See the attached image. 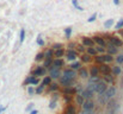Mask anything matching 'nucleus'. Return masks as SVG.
<instances>
[{
	"mask_svg": "<svg viewBox=\"0 0 123 114\" xmlns=\"http://www.w3.org/2000/svg\"><path fill=\"white\" fill-rule=\"evenodd\" d=\"M51 83V78L49 77V76H44V78H43V81H42V84L44 86V87H47V86H49Z\"/></svg>",
	"mask_w": 123,
	"mask_h": 114,
	"instance_id": "c85d7f7f",
	"label": "nucleus"
},
{
	"mask_svg": "<svg viewBox=\"0 0 123 114\" xmlns=\"http://www.w3.org/2000/svg\"><path fill=\"white\" fill-rule=\"evenodd\" d=\"M92 39H93V42H94L97 45H99V46H102V48H105V46H106L105 39L103 38V36H94V37H92Z\"/></svg>",
	"mask_w": 123,
	"mask_h": 114,
	"instance_id": "0eeeda50",
	"label": "nucleus"
},
{
	"mask_svg": "<svg viewBox=\"0 0 123 114\" xmlns=\"http://www.w3.org/2000/svg\"><path fill=\"white\" fill-rule=\"evenodd\" d=\"M75 48H77V50H78L77 52H80V54H84V52H85V50H86V48H85L82 44H80V45H77Z\"/></svg>",
	"mask_w": 123,
	"mask_h": 114,
	"instance_id": "c9c22d12",
	"label": "nucleus"
},
{
	"mask_svg": "<svg viewBox=\"0 0 123 114\" xmlns=\"http://www.w3.org/2000/svg\"><path fill=\"white\" fill-rule=\"evenodd\" d=\"M121 73H122V69H121L120 65H115L112 68V74H114V76H120Z\"/></svg>",
	"mask_w": 123,
	"mask_h": 114,
	"instance_id": "393cba45",
	"label": "nucleus"
},
{
	"mask_svg": "<svg viewBox=\"0 0 123 114\" xmlns=\"http://www.w3.org/2000/svg\"><path fill=\"white\" fill-rule=\"evenodd\" d=\"M103 80L105 83H114V77L111 76V74H105L103 75Z\"/></svg>",
	"mask_w": 123,
	"mask_h": 114,
	"instance_id": "5701e85b",
	"label": "nucleus"
},
{
	"mask_svg": "<svg viewBox=\"0 0 123 114\" xmlns=\"http://www.w3.org/2000/svg\"><path fill=\"white\" fill-rule=\"evenodd\" d=\"M81 106H82V109H84V111L92 112V111L94 109V103H93V101H92V100H90V99H88V100H85Z\"/></svg>",
	"mask_w": 123,
	"mask_h": 114,
	"instance_id": "20e7f679",
	"label": "nucleus"
},
{
	"mask_svg": "<svg viewBox=\"0 0 123 114\" xmlns=\"http://www.w3.org/2000/svg\"><path fill=\"white\" fill-rule=\"evenodd\" d=\"M80 60H81L82 63H90L91 61H92V56H90L88 54H81V56H80Z\"/></svg>",
	"mask_w": 123,
	"mask_h": 114,
	"instance_id": "aec40b11",
	"label": "nucleus"
},
{
	"mask_svg": "<svg viewBox=\"0 0 123 114\" xmlns=\"http://www.w3.org/2000/svg\"><path fill=\"white\" fill-rule=\"evenodd\" d=\"M90 76H91V77H98V76H99L98 65H92V67L90 68Z\"/></svg>",
	"mask_w": 123,
	"mask_h": 114,
	"instance_id": "dca6fc26",
	"label": "nucleus"
},
{
	"mask_svg": "<svg viewBox=\"0 0 123 114\" xmlns=\"http://www.w3.org/2000/svg\"><path fill=\"white\" fill-rule=\"evenodd\" d=\"M65 33H66V38H71V33H72V29L71 27H67L65 30Z\"/></svg>",
	"mask_w": 123,
	"mask_h": 114,
	"instance_id": "ea45409f",
	"label": "nucleus"
},
{
	"mask_svg": "<svg viewBox=\"0 0 123 114\" xmlns=\"http://www.w3.org/2000/svg\"><path fill=\"white\" fill-rule=\"evenodd\" d=\"M44 75H45V68H43V67H37L32 71V76H35V77H40V76H44Z\"/></svg>",
	"mask_w": 123,
	"mask_h": 114,
	"instance_id": "ddd939ff",
	"label": "nucleus"
},
{
	"mask_svg": "<svg viewBox=\"0 0 123 114\" xmlns=\"http://www.w3.org/2000/svg\"><path fill=\"white\" fill-rule=\"evenodd\" d=\"M98 69H99V74H103V75L111 73V68L109 67L108 63H100V64L98 65Z\"/></svg>",
	"mask_w": 123,
	"mask_h": 114,
	"instance_id": "7ed1b4c3",
	"label": "nucleus"
},
{
	"mask_svg": "<svg viewBox=\"0 0 123 114\" xmlns=\"http://www.w3.org/2000/svg\"><path fill=\"white\" fill-rule=\"evenodd\" d=\"M51 61H53V60H44L43 67H44V68H47V67H50V65H51Z\"/></svg>",
	"mask_w": 123,
	"mask_h": 114,
	"instance_id": "a19ab883",
	"label": "nucleus"
},
{
	"mask_svg": "<svg viewBox=\"0 0 123 114\" xmlns=\"http://www.w3.org/2000/svg\"><path fill=\"white\" fill-rule=\"evenodd\" d=\"M88 82H90V83H93V84H97L98 82H100V78H99V76H98V77H91V78L88 80Z\"/></svg>",
	"mask_w": 123,
	"mask_h": 114,
	"instance_id": "f704fd0d",
	"label": "nucleus"
},
{
	"mask_svg": "<svg viewBox=\"0 0 123 114\" xmlns=\"http://www.w3.org/2000/svg\"><path fill=\"white\" fill-rule=\"evenodd\" d=\"M94 60H96V62L99 63V64H100V63H105V62H104V55H96V56H94Z\"/></svg>",
	"mask_w": 123,
	"mask_h": 114,
	"instance_id": "cd10ccee",
	"label": "nucleus"
},
{
	"mask_svg": "<svg viewBox=\"0 0 123 114\" xmlns=\"http://www.w3.org/2000/svg\"><path fill=\"white\" fill-rule=\"evenodd\" d=\"M112 24H114V19H108V20L104 23V26H105L106 29H109V27H111Z\"/></svg>",
	"mask_w": 123,
	"mask_h": 114,
	"instance_id": "e433bc0d",
	"label": "nucleus"
},
{
	"mask_svg": "<svg viewBox=\"0 0 123 114\" xmlns=\"http://www.w3.org/2000/svg\"><path fill=\"white\" fill-rule=\"evenodd\" d=\"M84 101H85V98L82 96L81 94L77 95V103H78V105H80V106H81L82 103H84Z\"/></svg>",
	"mask_w": 123,
	"mask_h": 114,
	"instance_id": "7c9ffc66",
	"label": "nucleus"
},
{
	"mask_svg": "<svg viewBox=\"0 0 123 114\" xmlns=\"http://www.w3.org/2000/svg\"><path fill=\"white\" fill-rule=\"evenodd\" d=\"M43 60H44V54H43V52L37 54L36 57H35V61H36V62H40V61H43Z\"/></svg>",
	"mask_w": 123,
	"mask_h": 114,
	"instance_id": "72a5a7b5",
	"label": "nucleus"
},
{
	"mask_svg": "<svg viewBox=\"0 0 123 114\" xmlns=\"http://www.w3.org/2000/svg\"><path fill=\"white\" fill-rule=\"evenodd\" d=\"M63 76H66L67 78H69V80H73L74 81V78H75V76H77V73H75V70H73V69H65L63 70Z\"/></svg>",
	"mask_w": 123,
	"mask_h": 114,
	"instance_id": "6e6552de",
	"label": "nucleus"
},
{
	"mask_svg": "<svg viewBox=\"0 0 123 114\" xmlns=\"http://www.w3.org/2000/svg\"><path fill=\"white\" fill-rule=\"evenodd\" d=\"M86 54H88L90 56H96V55H98V52H97V50H96V48L94 46H88V48H86Z\"/></svg>",
	"mask_w": 123,
	"mask_h": 114,
	"instance_id": "4be33fe9",
	"label": "nucleus"
},
{
	"mask_svg": "<svg viewBox=\"0 0 123 114\" xmlns=\"http://www.w3.org/2000/svg\"><path fill=\"white\" fill-rule=\"evenodd\" d=\"M43 89H44V86H43V84H41V86H40V87H38V88H37L35 92H36V93H38V94H41L42 92H43Z\"/></svg>",
	"mask_w": 123,
	"mask_h": 114,
	"instance_id": "de8ad7c7",
	"label": "nucleus"
},
{
	"mask_svg": "<svg viewBox=\"0 0 123 114\" xmlns=\"http://www.w3.org/2000/svg\"><path fill=\"white\" fill-rule=\"evenodd\" d=\"M105 98L106 99H111V98H114L115 96V94H116V88L114 87V86H111L110 88H108L106 90H105Z\"/></svg>",
	"mask_w": 123,
	"mask_h": 114,
	"instance_id": "9b49d317",
	"label": "nucleus"
},
{
	"mask_svg": "<svg viewBox=\"0 0 123 114\" xmlns=\"http://www.w3.org/2000/svg\"><path fill=\"white\" fill-rule=\"evenodd\" d=\"M24 38H25V30L22 29V30H20V43L24 42Z\"/></svg>",
	"mask_w": 123,
	"mask_h": 114,
	"instance_id": "c03bdc74",
	"label": "nucleus"
},
{
	"mask_svg": "<svg viewBox=\"0 0 123 114\" xmlns=\"http://www.w3.org/2000/svg\"><path fill=\"white\" fill-rule=\"evenodd\" d=\"M65 55H66V58L68 60V61H75L77 60V56H78V52H77V50H74V49H68L66 52H65Z\"/></svg>",
	"mask_w": 123,
	"mask_h": 114,
	"instance_id": "f03ea898",
	"label": "nucleus"
},
{
	"mask_svg": "<svg viewBox=\"0 0 123 114\" xmlns=\"http://www.w3.org/2000/svg\"><path fill=\"white\" fill-rule=\"evenodd\" d=\"M65 49L63 48H61V49H57V50H53V55H54V57L55 58H61V57H63V55H65Z\"/></svg>",
	"mask_w": 123,
	"mask_h": 114,
	"instance_id": "f3484780",
	"label": "nucleus"
},
{
	"mask_svg": "<svg viewBox=\"0 0 123 114\" xmlns=\"http://www.w3.org/2000/svg\"><path fill=\"white\" fill-rule=\"evenodd\" d=\"M81 114H93L92 112H88V111H82Z\"/></svg>",
	"mask_w": 123,
	"mask_h": 114,
	"instance_id": "603ef678",
	"label": "nucleus"
},
{
	"mask_svg": "<svg viewBox=\"0 0 123 114\" xmlns=\"http://www.w3.org/2000/svg\"><path fill=\"white\" fill-rule=\"evenodd\" d=\"M112 61H114V57H112V55H109V54L104 55V62H105V63H111Z\"/></svg>",
	"mask_w": 123,
	"mask_h": 114,
	"instance_id": "c756f323",
	"label": "nucleus"
},
{
	"mask_svg": "<svg viewBox=\"0 0 123 114\" xmlns=\"http://www.w3.org/2000/svg\"><path fill=\"white\" fill-rule=\"evenodd\" d=\"M30 114H37V111L35 109V111H32V112H31V113H30Z\"/></svg>",
	"mask_w": 123,
	"mask_h": 114,
	"instance_id": "5fc2aeb1",
	"label": "nucleus"
},
{
	"mask_svg": "<svg viewBox=\"0 0 123 114\" xmlns=\"http://www.w3.org/2000/svg\"><path fill=\"white\" fill-rule=\"evenodd\" d=\"M38 82H40L38 77H35V76H30V77H28V78L25 80L24 84H32V86H37V84H38Z\"/></svg>",
	"mask_w": 123,
	"mask_h": 114,
	"instance_id": "4468645a",
	"label": "nucleus"
},
{
	"mask_svg": "<svg viewBox=\"0 0 123 114\" xmlns=\"http://www.w3.org/2000/svg\"><path fill=\"white\" fill-rule=\"evenodd\" d=\"M75 46H77L75 43H69V44H68V48H69V49H74Z\"/></svg>",
	"mask_w": 123,
	"mask_h": 114,
	"instance_id": "8fccbe9b",
	"label": "nucleus"
},
{
	"mask_svg": "<svg viewBox=\"0 0 123 114\" xmlns=\"http://www.w3.org/2000/svg\"><path fill=\"white\" fill-rule=\"evenodd\" d=\"M106 89H108V83H105L104 81H103V82L100 81V82H98V83L96 84V90H94V92H97L99 95H103Z\"/></svg>",
	"mask_w": 123,
	"mask_h": 114,
	"instance_id": "f257e3e1",
	"label": "nucleus"
},
{
	"mask_svg": "<svg viewBox=\"0 0 123 114\" xmlns=\"http://www.w3.org/2000/svg\"><path fill=\"white\" fill-rule=\"evenodd\" d=\"M62 93L65 94V95H73V94H75V88H73V87H65L63 89H62Z\"/></svg>",
	"mask_w": 123,
	"mask_h": 114,
	"instance_id": "6ab92c4d",
	"label": "nucleus"
},
{
	"mask_svg": "<svg viewBox=\"0 0 123 114\" xmlns=\"http://www.w3.org/2000/svg\"><path fill=\"white\" fill-rule=\"evenodd\" d=\"M71 69H73V70H79L80 68H81V64H80V62H75V61H73L72 63H71Z\"/></svg>",
	"mask_w": 123,
	"mask_h": 114,
	"instance_id": "b1692460",
	"label": "nucleus"
},
{
	"mask_svg": "<svg viewBox=\"0 0 123 114\" xmlns=\"http://www.w3.org/2000/svg\"><path fill=\"white\" fill-rule=\"evenodd\" d=\"M81 42H82V45L85 48H88V46H94V42L91 37H82L81 38Z\"/></svg>",
	"mask_w": 123,
	"mask_h": 114,
	"instance_id": "f8f14e48",
	"label": "nucleus"
},
{
	"mask_svg": "<svg viewBox=\"0 0 123 114\" xmlns=\"http://www.w3.org/2000/svg\"><path fill=\"white\" fill-rule=\"evenodd\" d=\"M59 89V84L57 83H50L49 84V90L50 92H55V90H57Z\"/></svg>",
	"mask_w": 123,
	"mask_h": 114,
	"instance_id": "2f4dec72",
	"label": "nucleus"
},
{
	"mask_svg": "<svg viewBox=\"0 0 123 114\" xmlns=\"http://www.w3.org/2000/svg\"><path fill=\"white\" fill-rule=\"evenodd\" d=\"M49 107H50V108H55V102H53V101H51V102H50V106H49Z\"/></svg>",
	"mask_w": 123,
	"mask_h": 114,
	"instance_id": "3c124183",
	"label": "nucleus"
},
{
	"mask_svg": "<svg viewBox=\"0 0 123 114\" xmlns=\"http://www.w3.org/2000/svg\"><path fill=\"white\" fill-rule=\"evenodd\" d=\"M61 75V70L59 68H54L53 65H50V78H59Z\"/></svg>",
	"mask_w": 123,
	"mask_h": 114,
	"instance_id": "1a4fd4ad",
	"label": "nucleus"
},
{
	"mask_svg": "<svg viewBox=\"0 0 123 114\" xmlns=\"http://www.w3.org/2000/svg\"><path fill=\"white\" fill-rule=\"evenodd\" d=\"M105 48L108 49V54H109V55H112V56H114V55H116V54H117V49H118V48H116L114 44L109 43V44H106V46H105Z\"/></svg>",
	"mask_w": 123,
	"mask_h": 114,
	"instance_id": "2eb2a0df",
	"label": "nucleus"
},
{
	"mask_svg": "<svg viewBox=\"0 0 123 114\" xmlns=\"http://www.w3.org/2000/svg\"><path fill=\"white\" fill-rule=\"evenodd\" d=\"M65 114H77V109L73 105H68L65 109Z\"/></svg>",
	"mask_w": 123,
	"mask_h": 114,
	"instance_id": "412c9836",
	"label": "nucleus"
},
{
	"mask_svg": "<svg viewBox=\"0 0 123 114\" xmlns=\"http://www.w3.org/2000/svg\"><path fill=\"white\" fill-rule=\"evenodd\" d=\"M120 31V33H121V36H123V31H121V30H118Z\"/></svg>",
	"mask_w": 123,
	"mask_h": 114,
	"instance_id": "6e6d98bb",
	"label": "nucleus"
},
{
	"mask_svg": "<svg viewBox=\"0 0 123 114\" xmlns=\"http://www.w3.org/2000/svg\"><path fill=\"white\" fill-rule=\"evenodd\" d=\"M116 62H117L118 64H122V63H123V55H118V56H117Z\"/></svg>",
	"mask_w": 123,
	"mask_h": 114,
	"instance_id": "a18cd8bd",
	"label": "nucleus"
},
{
	"mask_svg": "<svg viewBox=\"0 0 123 114\" xmlns=\"http://www.w3.org/2000/svg\"><path fill=\"white\" fill-rule=\"evenodd\" d=\"M51 65H53L54 68L61 69L62 67H65V62H63V60H61V58H55V60L51 61Z\"/></svg>",
	"mask_w": 123,
	"mask_h": 114,
	"instance_id": "9d476101",
	"label": "nucleus"
},
{
	"mask_svg": "<svg viewBox=\"0 0 123 114\" xmlns=\"http://www.w3.org/2000/svg\"><path fill=\"white\" fill-rule=\"evenodd\" d=\"M73 83H74V81L67 78L66 76H61L60 77V84H62L63 87H73Z\"/></svg>",
	"mask_w": 123,
	"mask_h": 114,
	"instance_id": "423d86ee",
	"label": "nucleus"
},
{
	"mask_svg": "<svg viewBox=\"0 0 123 114\" xmlns=\"http://www.w3.org/2000/svg\"><path fill=\"white\" fill-rule=\"evenodd\" d=\"M61 48H63V44H61V43H54L51 45V50H57V49H61Z\"/></svg>",
	"mask_w": 123,
	"mask_h": 114,
	"instance_id": "473e14b6",
	"label": "nucleus"
},
{
	"mask_svg": "<svg viewBox=\"0 0 123 114\" xmlns=\"http://www.w3.org/2000/svg\"><path fill=\"white\" fill-rule=\"evenodd\" d=\"M122 27H123V19H120V20H118V23L115 25V29L118 31V30H121Z\"/></svg>",
	"mask_w": 123,
	"mask_h": 114,
	"instance_id": "4c0bfd02",
	"label": "nucleus"
},
{
	"mask_svg": "<svg viewBox=\"0 0 123 114\" xmlns=\"http://www.w3.org/2000/svg\"><path fill=\"white\" fill-rule=\"evenodd\" d=\"M54 55H53V50H47L45 54H44V60H53Z\"/></svg>",
	"mask_w": 123,
	"mask_h": 114,
	"instance_id": "bb28decb",
	"label": "nucleus"
},
{
	"mask_svg": "<svg viewBox=\"0 0 123 114\" xmlns=\"http://www.w3.org/2000/svg\"><path fill=\"white\" fill-rule=\"evenodd\" d=\"M37 44H38L40 46H43V45H44V40H43V38H42L41 35H40L38 38H37Z\"/></svg>",
	"mask_w": 123,
	"mask_h": 114,
	"instance_id": "79ce46f5",
	"label": "nucleus"
},
{
	"mask_svg": "<svg viewBox=\"0 0 123 114\" xmlns=\"http://www.w3.org/2000/svg\"><path fill=\"white\" fill-rule=\"evenodd\" d=\"M93 93H94L93 90H91V89L86 88L85 90H82V92H81V95L84 96V98H85V100H86V99L88 100V99H91V98L93 96Z\"/></svg>",
	"mask_w": 123,
	"mask_h": 114,
	"instance_id": "a211bd4d",
	"label": "nucleus"
},
{
	"mask_svg": "<svg viewBox=\"0 0 123 114\" xmlns=\"http://www.w3.org/2000/svg\"><path fill=\"white\" fill-rule=\"evenodd\" d=\"M72 4H73V6H74V7H77L79 11H82V7L79 6V4H78V1H77V0H72Z\"/></svg>",
	"mask_w": 123,
	"mask_h": 114,
	"instance_id": "37998d69",
	"label": "nucleus"
},
{
	"mask_svg": "<svg viewBox=\"0 0 123 114\" xmlns=\"http://www.w3.org/2000/svg\"><path fill=\"white\" fill-rule=\"evenodd\" d=\"M96 18H97V14L94 13V14H93V16H92V17H91V18L87 20V22H88V23H92V22H94V20H96Z\"/></svg>",
	"mask_w": 123,
	"mask_h": 114,
	"instance_id": "09e8293b",
	"label": "nucleus"
},
{
	"mask_svg": "<svg viewBox=\"0 0 123 114\" xmlns=\"http://www.w3.org/2000/svg\"><path fill=\"white\" fill-rule=\"evenodd\" d=\"M28 93H29L30 95H34V94H35V88H34L32 86L29 87V88H28Z\"/></svg>",
	"mask_w": 123,
	"mask_h": 114,
	"instance_id": "49530a36",
	"label": "nucleus"
},
{
	"mask_svg": "<svg viewBox=\"0 0 123 114\" xmlns=\"http://www.w3.org/2000/svg\"><path fill=\"white\" fill-rule=\"evenodd\" d=\"M96 48V50H97V52H99V54H104L105 52V48H102V46H99V45H97V46H94Z\"/></svg>",
	"mask_w": 123,
	"mask_h": 114,
	"instance_id": "58836bf2",
	"label": "nucleus"
},
{
	"mask_svg": "<svg viewBox=\"0 0 123 114\" xmlns=\"http://www.w3.org/2000/svg\"><path fill=\"white\" fill-rule=\"evenodd\" d=\"M79 76H80L81 78H86V77L88 76V71H87V69H85V68H80V69H79Z\"/></svg>",
	"mask_w": 123,
	"mask_h": 114,
	"instance_id": "a878e982",
	"label": "nucleus"
},
{
	"mask_svg": "<svg viewBox=\"0 0 123 114\" xmlns=\"http://www.w3.org/2000/svg\"><path fill=\"white\" fill-rule=\"evenodd\" d=\"M114 2H115V5H118L120 4V0H114Z\"/></svg>",
	"mask_w": 123,
	"mask_h": 114,
	"instance_id": "864d4df0",
	"label": "nucleus"
},
{
	"mask_svg": "<svg viewBox=\"0 0 123 114\" xmlns=\"http://www.w3.org/2000/svg\"><path fill=\"white\" fill-rule=\"evenodd\" d=\"M109 42H110L111 44H114L116 48H121V46H123V40L120 37H117V36H110Z\"/></svg>",
	"mask_w": 123,
	"mask_h": 114,
	"instance_id": "39448f33",
	"label": "nucleus"
}]
</instances>
